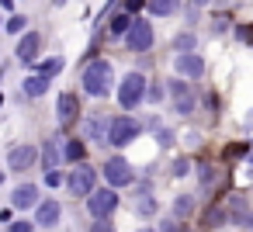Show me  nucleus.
I'll use <instances>...</instances> for the list:
<instances>
[{
    "mask_svg": "<svg viewBox=\"0 0 253 232\" xmlns=\"http://www.w3.org/2000/svg\"><path fill=\"white\" fill-rule=\"evenodd\" d=\"M21 28H25V18H21V14L7 18V35H21Z\"/></svg>",
    "mask_w": 253,
    "mask_h": 232,
    "instance_id": "nucleus-24",
    "label": "nucleus"
},
{
    "mask_svg": "<svg viewBox=\"0 0 253 232\" xmlns=\"http://www.w3.org/2000/svg\"><path fill=\"white\" fill-rule=\"evenodd\" d=\"M173 45L180 52H194V35H180V39H173Z\"/></svg>",
    "mask_w": 253,
    "mask_h": 232,
    "instance_id": "nucleus-25",
    "label": "nucleus"
},
{
    "mask_svg": "<svg viewBox=\"0 0 253 232\" xmlns=\"http://www.w3.org/2000/svg\"><path fill=\"white\" fill-rule=\"evenodd\" d=\"M170 173H173V177H187V173H191V163H187V159L180 156V159H173V166H170Z\"/></svg>",
    "mask_w": 253,
    "mask_h": 232,
    "instance_id": "nucleus-22",
    "label": "nucleus"
},
{
    "mask_svg": "<svg viewBox=\"0 0 253 232\" xmlns=\"http://www.w3.org/2000/svg\"><path fill=\"white\" fill-rule=\"evenodd\" d=\"M139 232H156V229H139Z\"/></svg>",
    "mask_w": 253,
    "mask_h": 232,
    "instance_id": "nucleus-37",
    "label": "nucleus"
},
{
    "mask_svg": "<svg viewBox=\"0 0 253 232\" xmlns=\"http://www.w3.org/2000/svg\"><path fill=\"white\" fill-rule=\"evenodd\" d=\"M80 83H84V90H87L90 97H108V94H111V83H115V70H111V63L94 59L90 66H84Z\"/></svg>",
    "mask_w": 253,
    "mask_h": 232,
    "instance_id": "nucleus-1",
    "label": "nucleus"
},
{
    "mask_svg": "<svg viewBox=\"0 0 253 232\" xmlns=\"http://www.w3.org/2000/svg\"><path fill=\"white\" fill-rule=\"evenodd\" d=\"M35 52H39V35L35 32H28V35H21V42H18V59L25 63V66H32V59H35Z\"/></svg>",
    "mask_w": 253,
    "mask_h": 232,
    "instance_id": "nucleus-13",
    "label": "nucleus"
},
{
    "mask_svg": "<svg viewBox=\"0 0 253 232\" xmlns=\"http://www.w3.org/2000/svg\"><path fill=\"white\" fill-rule=\"evenodd\" d=\"M239 225H243V229H250V232H253V215H250V211H239Z\"/></svg>",
    "mask_w": 253,
    "mask_h": 232,
    "instance_id": "nucleus-30",
    "label": "nucleus"
},
{
    "mask_svg": "<svg viewBox=\"0 0 253 232\" xmlns=\"http://www.w3.org/2000/svg\"><path fill=\"white\" fill-rule=\"evenodd\" d=\"M0 7H4V11H11V7H14V0H0Z\"/></svg>",
    "mask_w": 253,
    "mask_h": 232,
    "instance_id": "nucleus-35",
    "label": "nucleus"
},
{
    "mask_svg": "<svg viewBox=\"0 0 253 232\" xmlns=\"http://www.w3.org/2000/svg\"><path fill=\"white\" fill-rule=\"evenodd\" d=\"M11 204L21 208V211H25V208H35V204H39V187H35V184H18L14 194H11Z\"/></svg>",
    "mask_w": 253,
    "mask_h": 232,
    "instance_id": "nucleus-11",
    "label": "nucleus"
},
{
    "mask_svg": "<svg viewBox=\"0 0 253 232\" xmlns=\"http://www.w3.org/2000/svg\"><path fill=\"white\" fill-rule=\"evenodd\" d=\"M135 211H139V215H153V211H156V201H153V197H139V201H135Z\"/></svg>",
    "mask_w": 253,
    "mask_h": 232,
    "instance_id": "nucleus-23",
    "label": "nucleus"
},
{
    "mask_svg": "<svg viewBox=\"0 0 253 232\" xmlns=\"http://www.w3.org/2000/svg\"><path fill=\"white\" fill-rule=\"evenodd\" d=\"M4 177H7V173H4V170H0V184H4Z\"/></svg>",
    "mask_w": 253,
    "mask_h": 232,
    "instance_id": "nucleus-36",
    "label": "nucleus"
},
{
    "mask_svg": "<svg viewBox=\"0 0 253 232\" xmlns=\"http://www.w3.org/2000/svg\"><path fill=\"white\" fill-rule=\"evenodd\" d=\"M45 90H49V77H45V73H32V77L25 80V94H28V97H42Z\"/></svg>",
    "mask_w": 253,
    "mask_h": 232,
    "instance_id": "nucleus-15",
    "label": "nucleus"
},
{
    "mask_svg": "<svg viewBox=\"0 0 253 232\" xmlns=\"http://www.w3.org/2000/svg\"><path fill=\"white\" fill-rule=\"evenodd\" d=\"M222 232H225V229H222Z\"/></svg>",
    "mask_w": 253,
    "mask_h": 232,
    "instance_id": "nucleus-38",
    "label": "nucleus"
},
{
    "mask_svg": "<svg viewBox=\"0 0 253 232\" xmlns=\"http://www.w3.org/2000/svg\"><path fill=\"white\" fill-rule=\"evenodd\" d=\"M173 73H180V77H201L205 73V59L198 52H180V56H173Z\"/></svg>",
    "mask_w": 253,
    "mask_h": 232,
    "instance_id": "nucleus-9",
    "label": "nucleus"
},
{
    "mask_svg": "<svg viewBox=\"0 0 253 232\" xmlns=\"http://www.w3.org/2000/svg\"><path fill=\"white\" fill-rule=\"evenodd\" d=\"M142 97H146V77L142 73H125L122 83H118V104L125 111H132Z\"/></svg>",
    "mask_w": 253,
    "mask_h": 232,
    "instance_id": "nucleus-2",
    "label": "nucleus"
},
{
    "mask_svg": "<svg viewBox=\"0 0 253 232\" xmlns=\"http://www.w3.org/2000/svg\"><path fill=\"white\" fill-rule=\"evenodd\" d=\"M142 4H146V0H128V11H139Z\"/></svg>",
    "mask_w": 253,
    "mask_h": 232,
    "instance_id": "nucleus-34",
    "label": "nucleus"
},
{
    "mask_svg": "<svg viewBox=\"0 0 253 232\" xmlns=\"http://www.w3.org/2000/svg\"><path fill=\"white\" fill-rule=\"evenodd\" d=\"M94 184H97V173H94L90 163H77V170H73L70 180H66V187H70L73 197H87V194L94 191Z\"/></svg>",
    "mask_w": 253,
    "mask_h": 232,
    "instance_id": "nucleus-6",
    "label": "nucleus"
},
{
    "mask_svg": "<svg viewBox=\"0 0 253 232\" xmlns=\"http://www.w3.org/2000/svg\"><path fill=\"white\" fill-rule=\"evenodd\" d=\"M173 111H177V115H191V111H194V97H191V94L173 97Z\"/></svg>",
    "mask_w": 253,
    "mask_h": 232,
    "instance_id": "nucleus-19",
    "label": "nucleus"
},
{
    "mask_svg": "<svg viewBox=\"0 0 253 232\" xmlns=\"http://www.w3.org/2000/svg\"><path fill=\"white\" fill-rule=\"evenodd\" d=\"M187 94V83L184 80H170V97H184Z\"/></svg>",
    "mask_w": 253,
    "mask_h": 232,
    "instance_id": "nucleus-27",
    "label": "nucleus"
},
{
    "mask_svg": "<svg viewBox=\"0 0 253 232\" xmlns=\"http://www.w3.org/2000/svg\"><path fill=\"white\" fill-rule=\"evenodd\" d=\"M7 229H11V232H32V229H35V222H11Z\"/></svg>",
    "mask_w": 253,
    "mask_h": 232,
    "instance_id": "nucleus-29",
    "label": "nucleus"
},
{
    "mask_svg": "<svg viewBox=\"0 0 253 232\" xmlns=\"http://www.w3.org/2000/svg\"><path fill=\"white\" fill-rule=\"evenodd\" d=\"M104 180H108V187H128L135 180V170L125 156H111L104 163Z\"/></svg>",
    "mask_w": 253,
    "mask_h": 232,
    "instance_id": "nucleus-5",
    "label": "nucleus"
},
{
    "mask_svg": "<svg viewBox=\"0 0 253 232\" xmlns=\"http://www.w3.org/2000/svg\"><path fill=\"white\" fill-rule=\"evenodd\" d=\"M160 232H180V222L177 218H170V222H163V229Z\"/></svg>",
    "mask_w": 253,
    "mask_h": 232,
    "instance_id": "nucleus-32",
    "label": "nucleus"
},
{
    "mask_svg": "<svg viewBox=\"0 0 253 232\" xmlns=\"http://www.w3.org/2000/svg\"><path fill=\"white\" fill-rule=\"evenodd\" d=\"M90 232H115V229H111V225H108V222H104V218H97V222H94V225H90Z\"/></svg>",
    "mask_w": 253,
    "mask_h": 232,
    "instance_id": "nucleus-31",
    "label": "nucleus"
},
{
    "mask_svg": "<svg viewBox=\"0 0 253 232\" xmlns=\"http://www.w3.org/2000/svg\"><path fill=\"white\" fill-rule=\"evenodd\" d=\"M59 215H63L59 201H39L35 204V225H42V229H52L59 222Z\"/></svg>",
    "mask_w": 253,
    "mask_h": 232,
    "instance_id": "nucleus-10",
    "label": "nucleus"
},
{
    "mask_svg": "<svg viewBox=\"0 0 253 232\" xmlns=\"http://www.w3.org/2000/svg\"><path fill=\"white\" fill-rule=\"evenodd\" d=\"M56 121H59V125L77 121V97H73V94H63V97L56 101Z\"/></svg>",
    "mask_w": 253,
    "mask_h": 232,
    "instance_id": "nucleus-12",
    "label": "nucleus"
},
{
    "mask_svg": "<svg viewBox=\"0 0 253 232\" xmlns=\"http://www.w3.org/2000/svg\"><path fill=\"white\" fill-rule=\"evenodd\" d=\"M142 135V125L135 121V118H128V115H122V118H115L111 125H108V142L111 146H128V142H135Z\"/></svg>",
    "mask_w": 253,
    "mask_h": 232,
    "instance_id": "nucleus-3",
    "label": "nucleus"
},
{
    "mask_svg": "<svg viewBox=\"0 0 253 232\" xmlns=\"http://www.w3.org/2000/svg\"><path fill=\"white\" fill-rule=\"evenodd\" d=\"M45 184H49V187H59V184H63V173H59V170H45Z\"/></svg>",
    "mask_w": 253,
    "mask_h": 232,
    "instance_id": "nucleus-28",
    "label": "nucleus"
},
{
    "mask_svg": "<svg viewBox=\"0 0 253 232\" xmlns=\"http://www.w3.org/2000/svg\"><path fill=\"white\" fill-rule=\"evenodd\" d=\"M128 28H132V18L128 14H115L111 18V25H108V32L118 39V35H128Z\"/></svg>",
    "mask_w": 253,
    "mask_h": 232,
    "instance_id": "nucleus-18",
    "label": "nucleus"
},
{
    "mask_svg": "<svg viewBox=\"0 0 253 232\" xmlns=\"http://www.w3.org/2000/svg\"><path fill=\"white\" fill-rule=\"evenodd\" d=\"M63 156H66L70 163H80V159H84V142H66Z\"/></svg>",
    "mask_w": 253,
    "mask_h": 232,
    "instance_id": "nucleus-20",
    "label": "nucleus"
},
{
    "mask_svg": "<svg viewBox=\"0 0 253 232\" xmlns=\"http://www.w3.org/2000/svg\"><path fill=\"white\" fill-rule=\"evenodd\" d=\"M128 49L132 52H146V49H153V28L146 25V21H135L132 28H128Z\"/></svg>",
    "mask_w": 253,
    "mask_h": 232,
    "instance_id": "nucleus-8",
    "label": "nucleus"
},
{
    "mask_svg": "<svg viewBox=\"0 0 253 232\" xmlns=\"http://www.w3.org/2000/svg\"><path fill=\"white\" fill-rule=\"evenodd\" d=\"M115 208H118V194H115V187H94V191L87 194V211H90L94 218H108Z\"/></svg>",
    "mask_w": 253,
    "mask_h": 232,
    "instance_id": "nucleus-4",
    "label": "nucleus"
},
{
    "mask_svg": "<svg viewBox=\"0 0 253 232\" xmlns=\"http://www.w3.org/2000/svg\"><path fill=\"white\" fill-rule=\"evenodd\" d=\"M146 7H149V14H156V18H170V14L180 11V0H146Z\"/></svg>",
    "mask_w": 253,
    "mask_h": 232,
    "instance_id": "nucleus-14",
    "label": "nucleus"
},
{
    "mask_svg": "<svg viewBox=\"0 0 253 232\" xmlns=\"http://www.w3.org/2000/svg\"><path fill=\"white\" fill-rule=\"evenodd\" d=\"M146 97H149V101H160L163 90H160V87H146Z\"/></svg>",
    "mask_w": 253,
    "mask_h": 232,
    "instance_id": "nucleus-33",
    "label": "nucleus"
},
{
    "mask_svg": "<svg viewBox=\"0 0 253 232\" xmlns=\"http://www.w3.org/2000/svg\"><path fill=\"white\" fill-rule=\"evenodd\" d=\"M35 163H39V149H35V146H14V149L7 153V170H14V173L32 170Z\"/></svg>",
    "mask_w": 253,
    "mask_h": 232,
    "instance_id": "nucleus-7",
    "label": "nucleus"
},
{
    "mask_svg": "<svg viewBox=\"0 0 253 232\" xmlns=\"http://www.w3.org/2000/svg\"><path fill=\"white\" fill-rule=\"evenodd\" d=\"M84 132H87V139H90V142H108V125H104L101 118L87 121V125H84Z\"/></svg>",
    "mask_w": 253,
    "mask_h": 232,
    "instance_id": "nucleus-17",
    "label": "nucleus"
},
{
    "mask_svg": "<svg viewBox=\"0 0 253 232\" xmlns=\"http://www.w3.org/2000/svg\"><path fill=\"white\" fill-rule=\"evenodd\" d=\"M59 156H63V153H59V142H45V146L39 149V159H42L45 170H56V166H59Z\"/></svg>",
    "mask_w": 253,
    "mask_h": 232,
    "instance_id": "nucleus-16",
    "label": "nucleus"
},
{
    "mask_svg": "<svg viewBox=\"0 0 253 232\" xmlns=\"http://www.w3.org/2000/svg\"><path fill=\"white\" fill-rule=\"evenodd\" d=\"M56 70H63V56H59V59H49V63H42V66H39V73H45V77H49V73H56Z\"/></svg>",
    "mask_w": 253,
    "mask_h": 232,
    "instance_id": "nucleus-26",
    "label": "nucleus"
},
{
    "mask_svg": "<svg viewBox=\"0 0 253 232\" xmlns=\"http://www.w3.org/2000/svg\"><path fill=\"white\" fill-rule=\"evenodd\" d=\"M191 208H194V201H191L187 194H180V197L173 201V218H180V215H187Z\"/></svg>",
    "mask_w": 253,
    "mask_h": 232,
    "instance_id": "nucleus-21",
    "label": "nucleus"
}]
</instances>
